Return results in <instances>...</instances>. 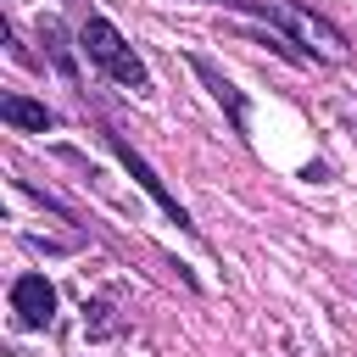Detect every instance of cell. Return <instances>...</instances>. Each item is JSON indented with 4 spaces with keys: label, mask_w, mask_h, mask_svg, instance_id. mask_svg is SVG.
<instances>
[{
    "label": "cell",
    "mask_w": 357,
    "mask_h": 357,
    "mask_svg": "<svg viewBox=\"0 0 357 357\" xmlns=\"http://www.w3.org/2000/svg\"><path fill=\"white\" fill-rule=\"evenodd\" d=\"M78 45H84V56L112 78V84H123V89H145L151 78H145V61L134 56V45L106 22V17H84V28H78Z\"/></svg>",
    "instance_id": "obj_1"
},
{
    "label": "cell",
    "mask_w": 357,
    "mask_h": 357,
    "mask_svg": "<svg viewBox=\"0 0 357 357\" xmlns=\"http://www.w3.org/2000/svg\"><path fill=\"white\" fill-rule=\"evenodd\" d=\"M240 11H257V17H273L284 33H296L301 45H312V56H324V61H346V39H340V28H329L324 17H312V11H301L296 0H234Z\"/></svg>",
    "instance_id": "obj_2"
},
{
    "label": "cell",
    "mask_w": 357,
    "mask_h": 357,
    "mask_svg": "<svg viewBox=\"0 0 357 357\" xmlns=\"http://www.w3.org/2000/svg\"><path fill=\"white\" fill-rule=\"evenodd\" d=\"M106 139H112V151H117V162H123V167H128V173L139 178V190H145V195H151V201H156V206H162V212H167V218H173L178 229H195V223H190V212L178 206V195H167V184H162V178L151 173V162H145V156H139V151H134V145H128L123 134H106Z\"/></svg>",
    "instance_id": "obj_3"
},
{
    "label": "cell",
    "mask_w": 357,
    "mask_h": 357,
    "mask_svg": "<svg viewBox=\"0 0 357 357\" xmlns=\"http://www.w3.org/2000/svg\"><path fill=\"white\" fill-rule=\"evenodd\" d=\"M11 312H17L22 329H50L56 324V290H50V279L45 273H22L11 284Z\"/></svg>",
    "instance_id": "obj_4"
},
{
    "label": "cell",
    "mask_w": 357,
    "mask_h": 357,
    "mask_svg": "<svg viewBox=\"0 0 357 357\" xmlns=\"http://www.w3.org/2000/svg\"><path fill=\"white\" fill-rule=\"evenodd\" d=\"M0 117H6L11 128H39V134L56 128V112L39 106V100H28V95H6V100H0Z\"/></svg>",
    "instance_id": "obj_5"
},
{
    "label": "cell",
    "mask_w": 357,
    "mask_h": 357,
    "mask_svg": "<svg viewBox=\"0 0 357 357\" xmlns=\"http://www.w3.org/2000/svg\"><path fill=\"white\" fill-rule=\"evenodd\" d=\"M195 73L206 78V89H212V95H218V100L229 106V117H234V128L245 134V100L234 95V84H229V78H218V67H212V61H201V56H195Z\"/></svg>",
    "instance_id": "obj_6"
},
{
    "label": "cell",
    "mask_w": 357,
    "mask_h": 357,
    "mask_svg": "<svg viewBox=\"0 0 357 357\" xmlns=\"http://www.w3.org/2000/svg\"><path fill=\"white\" fill-rule=\"evenodd\" d=\"M223 6H234V0H223Z\"/></svg>",
    "instance_id": "obj_7"
}]
</instances>
